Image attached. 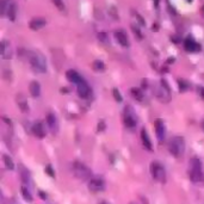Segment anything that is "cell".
<instances>
[{
	"label": "cell",
	"instance_id": "cell-1",
	"mask_svg": "<svg viewBox=\"0 0 204 204\" xmlns=\"http://www.w3.org/2000/svg\"><path fill=\"white\" fill-rule=\"evenodd\" d=\"M190 179L195 184L204 183V173L202 169V162L198 158H192L190 160Z\"/></svg>",
	"mask_w": 204,
	"mask_h": 204
},
{
	"label": "cell",
	"instance_id": "cell-2",
	"mask_svg": "<svg viewBox=\"0 0 204 204\" xmlns=\"http://www.w3.org/2000/svg\"><path fill=\"white\" fill-rule=\"evenodd\" d=\"M169 151L176 158L181 156L184 154V152H185V140L181 136L172 137L169 143Z\"/></svg>",
	"mask_w": 204,
	"mask_h": 204
},
{
	"label": "cell",
	"instance_id": "cell-3",
	"mask_svg": "<svg viewBox=\"0 0 204 204\" xmlns=\"http://www.w3.org/2000/svg\"><path fill=\"white\" fill-rule=\"evenodd\" d=\"M30 65L32 69L37 73H45L47 72V62L45 57L41 53H31L29 57Z\"/></svg>",
	"mask_w": 204,
	"mask_h": 204
},
{
	"label": "cell",
	"instance_id": "cell-4",
	"mask_svg": "<svg viewBox=\"0 0 204 204\" xmlns=\"http://www.w3.org/2000/svg\"><path fill=\"white\" fill-rule=\"evenodd\" d=\"M72 169H73V173L77 178H79L81 180H91L92 179V172L91 169L84 165L82 162L80 161H74L73 162V166H72Z\"/></svg>",
	"mask_w": 204,
	"mask_h": 204
},
{
	"label": "cell",
	"instance_id": "cell-5",
	"mask_svg": "<svg viewBox=\"0 0 204 204\" xmlns=\"http://www.w3.org/2000/svg\"><path fill=\"white\" fill-rule=\"evenodd\" d=\"M151 173L153 178L156 180V181H160V183H164L166 180V172H165V169L164 166L158 162V161H153L151 164Z\"/></svg>",
	"mask_w": 204,
	"mask_h": 204
},
{
	"label": "cell",
	"instance_id": "cell-6",
	"mask_svg": "<svg viewBox=\"0 0 204 204\" xmlns=\"http://www.w3.org/2000/svg\"><path fill=\"white\" fill-rule=\"evenodd\" d=\"M77 92L81 99H90L92 96V90L85 80H82L80 84L77 85Z\"/></svg>",
	"mask_w": 204,
	"mask_h": 204
},
{
	"label": "cell",
	"instance_id": "cell-7",
	"mask_svg": "<svg viewBox=\"0 0 204 204\" xmlns=\"http://www.w3.org/2000/svg\"><path fill=\"white\" fill-rule=\"evenodd\" d=\"M123 122H124V124L127 128L133 129V128L136 127L137 119H136V117H135V112H134L130 107H127V109H125L124 116H123Z\"/></svg>",
	"mask_w": 204,
	"mask_h": 204
},
{
	"label": "cell",
	"instance_id": "cell-8",
	"mask_svg": "<svg viewBox=\"0 0 204 204\" xmlns=\"http://www.w3.org/2000/svg\"><path fill=\"white\" fill-rule=\"evenodd\" d=\"M89 189L92 192H100L105 189V181L99 177L92 178L89 181Z\"/></svg>",
	"mask_w": 204,
	"mask_h": 204
},
{
	"label": "cell",
	"instance_id": "cell-9",
	"mask_svg": "<svg viewBox=\"0 0 204 204\" xmlns=\"http://www.w3.org/2000/svg\"><path fill=\"white\" fill-rule=\"evenodd\" d=\"M154 127H155V133H156V137L159 141H164L165 139V124L162 119H155L154 122Z\"/></svg>",
	"mask_w": 204,
	"mask_h": 204
},
{
	"label": "cell",
	"instance_id": "cell-10",
	"mask_svg": "<svg viewBox=\"0 0 204 204\" xmlns=\"http://www.w3.org/2000/svg\"><path fill=\"white\" fill-rule=\"evenodd\" d=\"M184 48H185V50L190 52V53H195V52H199V50H201V45L197 44L195 41H194L192 38H190V37L185 40V42H184Z\"/></svg>",
	"mask_w": 204,
	"mask_h": 204
},
{
	"label": "cell",
	"instance_id": "cell-11",
	"mask_svg": "<svg viewBox=\"0 0 204 204\" xmlns=\"http://www.w3.org/2000/svg\"><path fill=\"white\" fill-rule=\"evenodd\" d=\"M45 121H47V124H48V128L53 131V133H56L57 130V119L54 114L49 112L47 114V117H45Z\"/></svg>",
	"mask_w": 204,
	"mask_h": 204
},
{
	"label": "cell",
	"instance_id": "cell-12",
	"mask_svg": "<svg viewBox=\"0 0 204 204\" xmlns=\"http://www.w3.org/2000/svg\"><path fill=\"white\" fill-rule=\"evenodd\" d=\"M66 77H67V79L69 80L73 84H80L81 81H82V78H81V75H80L79 73L77 71H74V69H69V71L66 72Z\"/></svg>",
	"mask_w": 204,
	"mask_h": 204
},
{
	"label": "cell",
	"instance_id": "cell-13",
	"mask_svg": "<svg viewBox=\"0 0 204 204\" xmlns=\"http://www.w3.org/2000/svg\"><path fill=\"white\" fill-rule=\"evenodd\" d=\"M115 37L118 41V43L122 47H129V41H128V36L123 30H117L115 31Z\"/></svg>",
	"mask_w": 204,
	"mask_h": 204
},
{
	"label": "cell",
	"instance_id": "cell-14",
	"mask_svg": "<svg viewBox=\"0 0 204 204\" xmlns=\"http://www.w3.org/2000/svg\"><path fill=\"white\" fill-rule=\"evenodd\" d=\"M32 133L35 134V136H37L38 139H43L45 136V129L43 123L36 122L35 124L32 125Z\"/></svg>",
	"mask_w": 204,
	"mask_h": 204
},
{
	"label": "cell",
	"instance_id": "cell-15",
	"mask_svg": "<svg viewBox=\"0 0 204 204\" xmlns=\"http://www.w3.org/2000/svg\"><path fill=\"white\" fill-rule=\"evenodd\" d=\"M141 140H142V144L143 147L147 149V151H153V144H152V141L148 136V133L146 129H142L141 130Z\"/></svg>",
	"mask_w": 204,
	"mask_h": 204
},
{
	"label": "cell",
	"instance_id": "cell-16",
	"mask_svg": "<svg viewBox=\"0 0 204 204\" xmlns=\"http://www.w3.org/2000/svg\"><path fill=\"white\" fill-rule=\"evenodd\" d=\"M1 56L5 60H9L12 57V52H11V47L6 41L1 42Z\"/></svg>",
	"mask_w": 204,
	"mask_h": 204
},
{
	"label": "cell",
	"instance_id": "cell-17",
	"mask_svg": "<svg viewBox=\"0 0 204 204\" xmlns=\"http://www.w3.org/2000/svg\"><path fill=\"white\" fill-rule=\"evenodd\" d=\"M29 91H30V94L34 98L40 97V94H41V85L37 81H31L30 86H29Z\"/></svg>",
	"mask_w": 204,
	"mask_h": 204
},
{
	"label": "cell",
	"instance_id": "cell-18",
	"mask_svg": "<svg viewBox=\"0 0 204 204\" xmlns=\"http://www.w3.org/2000/svg\"><path fill=\"white\" fill-rule=\"evenodd\" d=\"M17 104H18V107H19L23 112H27V111H29L27 100L23 94H17Z\"/></svg>",
	"mask_w": 204,
	"mask_h": 204
},
{
	"label": "cell",
	"instance_id": "cell-19",
	"mask_svg": "<svg viewBox=\"0 0 204 204\" xmlns=\"http://www.w3.org/2000/svg\"><path fill=\"white\" fill-rule=\"evenodd\" d=\"M29 25H30V29L32 30H40L45 25V20L43 18H34Z\"/></svg>",
	"mask_w": 204,
	"mask_h": 204
},
{
	"label": "cell",
	"instance_id": "cell-20",
	"mask_svg": "<svg viewBox=\"0 0 204 204\" xmlns=\"http://www.w3.org/2000/svg\"><path fill=\"white\" fill-rule=\"evenodd\" d=\"M16 16H17V5L16 2H11L7 10V17L11 22H15L16 20Z\"/></svg>",
	"mask_w": 204,
	"mask_h": 204
},
{
	"label": "cell",
	"instance_id": "cell-21",
	"mask_svg": "<svg viewBox=\"0 0 204 204\" xmlns=\"http://www.w3.org/2000/svg\"><path fill=\"white\" fill-rule=\"evenodd\" d=\"M19 174L22 178V181L24 184H29L30 183V173L24 166H19Z\"/></svg>",
	"mask_w": 204,
	"mask_h": 204
},
{
	"label": "cell",
	"instance_id": "cell-22",
	"mask_svg": "<svg viewBox=\"0 0 204 204\" xmlns=\"http://www.w3.org/2000/svg\"><path fill=\"white\" fill-rule=\"evenodd\" d=\"M2 160H4V164H5V166H6V169H15V164H13V160L12 158L7 155V154H4L2 155Z\"/></svg>",
	"mask_w": 204,
	"mask_h": 204
},
{
	"label": "cell",
	"instance_id": "cell-23",
	"mask_svg": "<svg viewBox=\"0 0 204 204\" xmlns=\"http://www.w3.org/2000/svg\"><path fill=\"white\" fill-rule=\"evenodd\" d=\"M22 195H23L24 199H25L27 202H32V195L30 194V191H29L27 187L22 186Z\"/></svg>",
	"mask_w": 204,
	"mask_h": 204
},
{
	"label": "cell",
	"instance_id": "cell-24",
	"mask_svg": "<svg viewBox=\"0 0 204 204\" xmlns=\"http://www.w3.org/2000/svg\"><path fill=\"white\" fill-rule=\"evenodd\" d=\"M131 94H133V97L135 98L136 100H139V102H142V100H143V93L141 92V90L131 89Z\"/></svg>",
	"mask_w": 204,
	"mask_h": 204
},
{
	"label": "cell",
	"instance_id": "cell-25",
	"mask_svg": "<svg viewBox=\"0 0 204 204\" xmlns=\"http://www.w3.org/2000/svg\"><path fill=\"white\" fill-rule=\"evenodd\" d=\"M9 6H10V2H7V0H1L0 1V12H1V15L7 13Z\"/></svg>",
	"mask_w": 204,
	"mask_h": 204
},
{
	"label": "cell",
	"instance_id": "cell-26",
	"mask_svg": "<svg viewBox=\"0 0 204 204\" xmlns=\"http://www.w3.org/2000/svg\"><path fill=\"white\" fill-rule=\"evenodd\" d=\"M93 68H94V71L103 72L105 69V65L102 62V61H99V60H96V61L93 62Z\"/></svg>",
	"mask_w": 204,
	"mask_h": 204
},
{
	"label": "cell",
	"instance_id": "cell-27",
	"mask_svg": "<svg viewBox=\"0 0 204 204\" xmlns=\"http://www.w3.org/2000/svg\"><path fill=\"white\" fill-rule=\"evenodd\" d=\"M53 2H54V5L60 10V11H65L66 7H65V4H63L62 0H53Z\"/></svg>",
	"mask_w": 204,
	"mask_h": 204
},
{
	"label": "cell",
	"instance_id": "cell-28",
	"mask_svg": "<svg viewBox=\"0 0 204 204\" xmlns=\"http://www.w3.org/2000/svg\"><path fill=\"white\" fill-rule=\"evenodd\" d=\"M131 29H133L134 34L136 35V37H137L139 40H142V38H143V35L141 34V30L136 27V25H131Z\"/></svg>",
	"mask_w": 204,
	"mask_h": 204
},
{
	"label": "cell",
	"instance_id": "cell-29",
	"mask_svg": "<svg viewBox=\"0 0 204 204\" xmlns=\"http://www.w3.org/2000/svg\"><path fill=\"white\" fill-rule=\"evenodd\" d=\"M178 84H179V89H180V91H186L187 90V84L184 81V80H179L178 81Z\"/></svg>",
	"mask_w": 204,
	"mask_h": 204
},
{
	"label": "cell",
	"instance_id": "cell-30",
	"mask_svg": "<svg viewBox=\"0 0 204 204\" xmlns=\"http://www.w3.org/2000/svg\"><path fill=\"white\" fill-rule=\"evenodd\" d=\"M114 98H115V99H116V100H117V102H119V103L122 102V96H121V93H119V91H118V90H117V89L114 90Z\"/></svg>",
	"mask_w": 204,
	"mask_h": 204
},
{
	"label": "cell",
	"instance_id": "cell-31",
	"mask_svg": "<svg viewBox=\"0 0 204 204\" xmlns=\"http://www.w3.org/2000/svg\"><path fill=\"white\" fill-rule=\"evenodd\" d=\"M98 37H99V40H100L102 42H104V43L109 41V40H107V35L105 32H99V34H98Z\"/></svg>",
	"mask_w": 204,
	"mask_h": 204
},
{
	"label": "cell",
	"instance_id": "cell-32",
	"mask_svg": "<svg viewBox=\"0 0 204 204\" xmlns=\"http://www.w3.org/2000/svg\"><path fill=\"white\" fill-rule=\"evenodd\" d=\"M45 172H47L50 177H54V176H55V174H54V171H53V169H52V166H50V165L45 167Z\"/></svg>",
	"mask_w": 204,
	"mask_h": 204
},
{
	"label": "cell",
	"instance_id": "cell-33",
	"mask_svg": "<svg viewBox=\"0 0 204 204\" xmlns=\"http://www.w3.org/2000/svg\"><path fill=\"white\" fill-rule=\"evenodd\" d=\"M198 93H199V96H201V98L202 99H204V87H198Z\"/></svg>",
	"mask_w": 204,
	"mask_h": 204
},
{
	"label": "cell",
	"instance_id": "cell-34",
	"mask_svg": "<svg viewBox=\"0 0 204 204\" xmlns=\"http://www.w3.org/2000/svg\"><path fill=\"white\" fill-rule=\"evenodd\" d=\"M136 17H137V19H139L140 24H141V25H144V20H143V18H142L140 15H136Z\"/></svg>",
	"mask_w": 204,
	"mask_h": 204
},
{
	"label": "cell",
	"instance_id": "cell-35",
	"mask_svg": "<svg viewBox=\"0 0 204 204\" xmlns=\"http://www.w3.org/2000/svg\"><path fill=\"white\" fill-rule=\"evenodd\" d=\"M154 5L158 7V6H159V0H154Z\"/></svg>",
	"mask_w": 204,
	"mask_h": 204
},
{
	"label": "cell",
	"instance_id": "cell-36",
	"mask_svg": "<svg viewBox=\"0 0 204 204\" xmlns=\"http://www.w3.org/2000/svg\"><path fill=\"white\" fill-rule=\"evenodd\" d=\"M202 15H203V17H204V5L202 6Z\"/></svg>",
	"mask_w": 204,
	"mask_h": 204
},
{
	"label": "cell",
	"instance_id": "cell-37",
	"mask_svg": "<svg viewBox=\"0 0 204 204\" xmlns=\"http://www.w3.org/2000/svg\"><path fill=\"white\" fill-rule=\"evenodd\" d=\"M202 128H203V130H204V119L202 121Z\"/></svg>",
	"mask_w": 204,
	"mask_h": 204
},
{
	"label": "cell",
	"instance_id": "cell-38",
	"mask_svg": "<svg viewBox=\"0 0 204 204\" xmlns=\"http://www.w3.org/2000/svg\"><path fill=\"white\" fill-rule=\"evenodd\" d=\"M100 204H110V203H107V202H105V201H104V202H102Z\"/></svg>",
	"mask_w": 204,
	"mask_h": 204
},
{
	"label": "cell",
	"instance_id": "cell-39",
	"mask_svg": "<svg viewBox=\"0 0 204 204\" xmlns=\"http://www.w3.org/2000/svg\"><path fill=\"white\" fill-rule=\"evenodd\" d=\"M130 204H136V203H130Z\"/></svg>",
	"mask_w": 204,
	"mask_h": 204
}]
</instances>
